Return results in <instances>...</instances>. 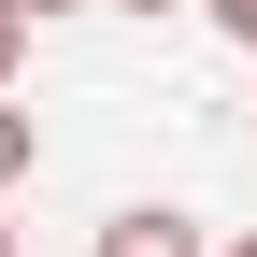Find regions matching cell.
<instances>
[{
    "label": "cell",
    "instance_id": "7a4b0ae2",
    "mask_svg": "<svg viewBox=\"0 0 257 257\" xmlns=\"http://www.w3.org/2000/svg\"><path fill=\"white\" fill-rule=\"evenodd\" d=\"M29 157H43V128H29V114H15V86H0V186H15Z\"/></svg>",
    "mask_w": 257,
    "mask_h": 257
},
{
    "label": "cell",
    "instance_id": "3957f363",
    "mask_svg": "<svg viewBox=\"0 0 257 257\" xmlns=\"http://www.w3.org/2000/svg\"><path fill=\"white\" fill-rule=\"evenodd\" d=\"M29 29H43V15H29V0H0V86L29 72Z\"/></svg>",
    "mask_w": 257,
    "mask_h": 257
},
{
    "label": "cell",
    "instance_id": "5b68a950",
    "mask_svg": "<svg viewBox=\"0 0 257 257\" xmlns=\"http://www.w3.org/2000/svg\"><path fill=\"white\" fill-rule=\"evenodd\" d=\"M114 15H172V0H114Z\"/></svg>",
    "mask_w": 257,
    "mask_h": 257
},
{
    "label": "cell",
    "instance_id": "8992f818",
    "mask_svg": "<svg viewBox=\"0 0 257 257\" xmlns=\"http://www.w3.org/2000/svg\"><path fill=\"white\" fill-rule=\"evenodd\" d=\"M214 257H257V229H243V243H214Z\"/></svg>",
    "mask_w": 257,
    "mask_h": 257
},
{
    "label": "cell",
    "instance_id": "52a82bcc",
    "mask_svg": "<svg viewBox=\"0 0 257 257\" xmlns=\"http://www.w3.org/2000/svg\"><path fill=\"white\" fill-rule=\"evenodd\" d=\"M29 15H72V0H29Z\"/></svg>",
    "mask_w": 257,
    "mask_h": 257
},
{
    "label": "cell",
    "instance_id": "277c9868",
    "mask_svg": "<svg viewBox=\"0 0 257 257\" xmlns=\"http://www.w3.org/2000/svg\"><path fill=\"white\" fill-rule=\"evenodd\" d=\"M200 15H214V29H229V43H243V57H257V0H200Z\"/></svg>",
    "mask_w": 257,
    "mask_h": 257
},
{
    "label": "cell",
    "instance_id": "6da1fadb",
    "mask_svg": "<svg viewBox=\"0 0 257 257\" xmlns=\"http://www.w3.org/2000/svg\"><path fill=\"white\" fill-rule=\"evenodd\" d=\"M100 257H214V243H200V214H172V200H128V214H100Z\"/></svg>",
    "mask_w": 257,
    "mask_h": 257
},
{
    "label": "cell",
    "instance_id": "ba28073f",
    "mask_svg": "<svg viewBox=\"0 0 257 257\" xmlns=\"http://www.w3.org/2000/svg\"><path fill=\"white\" fill-rule=\"evenodd\" d=\"M0 257H15V229H0Z\"/></svg>",
    "mask_w": 257,
    "mask_h": 257
}]
</instances>
